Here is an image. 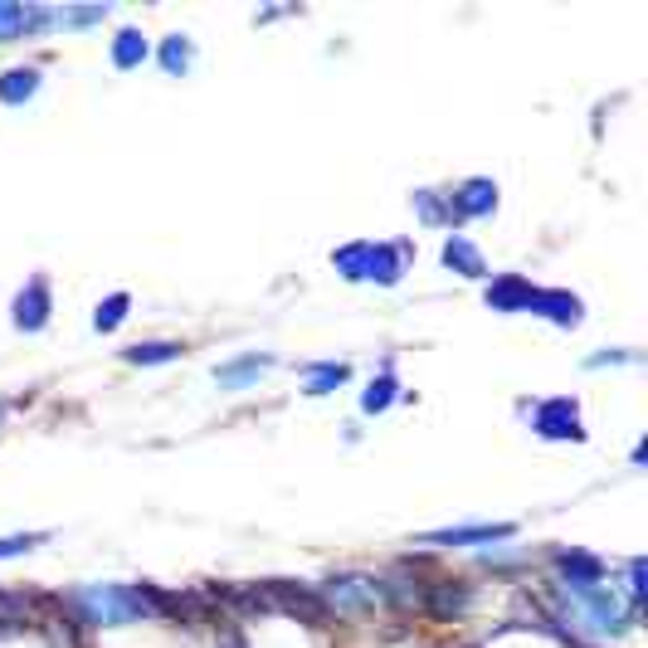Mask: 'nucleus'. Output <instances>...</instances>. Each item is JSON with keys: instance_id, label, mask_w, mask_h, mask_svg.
<instances>
[{"instance_id": "obj_1", "label": "nucleus", "mask_w": 648, "mask_h": 648, "mask_svg": "<svg viewBox=\"0 0 648 648\" xmlns=\"http://www.w3.org/2000/svg\"><path fill=\"white\" fill-rule=\"evenodd\" d=\"M78 605L93 614V624H132L142 614H156V600H147L142 590H127V585H88L78 595Z\"/></svg>"}, {"instance_id": "obj_2", "label": "nucleus", "mask_w": 648, "mask_h": 648, "mask_svg": "<svg viewBox=\"0 0 648 648\" xmlns=\"http://www.w3.org/2000/svg\"><path fill=\"white\" fill-rule=\"evenodd\" d=\"M337 268L346 278H381V283H395L400 278V249H376V244H351L337 254Z\"/></svg>"}, {"instance_id": "obj_3", "label": "nucleus", "mask_w": 648, "mask_h": 648, "mask_svg": "<svg viewBox=\"0 0 648 648\" xmlns=\"http://www.w3.org/2000/svg\"><path fill=\"white\" fill-rule=\"evenodd\" d=\"M536 429H541L546 439H580V415H575L571 400H551V405H541Z\"/></svg>"}, {"instance_id": "obj_4", "label": "nucleus", "mask_w": 648, "mask_h": 648, "mask_svg": "<svg viewBox=\"0 0 648 648\" xmlns=\"http://www.w3.org/2000/svg\"><path fill=\"white\" fill-rule=\"evenodd\" d=\"M517 532V527H454V532H429L424 541L429 546H473V541H507V536Z\"/></svg>"}, {"instance_id": "obj_5", "label": "nucleus", "mask_w": 648, "mask_h": 648, "mask_svg": "<svg viewBox=\"0 0 648 648\" xmlns=\"http://www.w3.org/2000/svg\"><path fill=\"white\" fill-rule=\"evenodd\" d=\"M54 10H30V5H0V39H20L35 25H49Z\"/></svg>"}, {"instance_id": "obj_6", "label": "nucleus", "mask_w": 648, "mask_h": 648, "mask_svg": "<svg viewBox=\"0 0 648 648\" xmlns=\"http://www.w3.org/2000/svg\"><path fill=\"white\" fill-rule=\"evenodd\" d=\"M327 600L351 610V605H376V600H381V590H376L371 580H356V575H346V580H332V585H327Z\"/></svg>"}, {"instance_id": "obj_7", "label": "nucleus", "mask_w": 648, "mask_h": 648, "mask_svg": "<svg viewBox=\"0 0 648 648\" xmlns=\"http://www.w3.org/2000/svg\"><path fill=\"white\" fill-rule=\"evenodd\" d=\"M44 317H49L44 283H30V293H20V303H15V322H20L25 332H39V327H44Z\"/></svg>"}, {"instance_id": "obj_8", "label": "nucleus", "mask_w": 648, "mask_h": 648, "mask_svg": "<svg viewBox=\"0 0 648 648\" xmlns=\"http://www.w3.org/2000/svg\"><path fill=\"white\" fill-rule=\"evenodd\" d=\"M264 371H268V356H244V361H229V366H220V371H215V381L225 385V390H239V385L259 381Z\"/></svg>"}, {"instance_id": "obj_9", "label": "nucleus", "mask_w": 648, "mask_h": 648, "mask_svg": "<svg viewBox=\"0 0 648 648\" xmlns=\"http://www.w3.org/2000/svg\"><path fill=\"white\" fill-rule=\"evenodd\" d=\"M536 288H527L522 278H502L497 288H488V303L497 307V312H512V307H532Z\"/></svg>"}, {"instance_id": "obj_10", "label": "nucleus", "mask_w": 648, "mask_h": 648, "mask_svg": "<svg viewBox=\"0 0 648 648\" xmlns=\"http://www.w3.org/2000/svg\"><path fill=\"white\" fill-rule=\"evenodd\" d=\"M35 88H39L35 69H10V74L0 78V98L5 103H25V98H35Z\"/></svg>"}, {"instance_id": "obj_11", "label": "nucleus", "mask_w": 648, "mask_h": 648, "mask_svg": "<svg viewBox=\"0 0 648 648\" xmlns=\"http://www.w3.org/2000/svg\"><path fill=\"white\" fill-rule=\"evenodd\" d=\"M142 59H147V39L137 35V30H122L113 44V64L117 69H137Z\"/></svg>"}, {"instance_id": "obj_12", "label": "nucleus", "mask_w": 648, "mask_h": 648, "mask_svg": "<svg viewBox=\"0 0 648 648\" xmlns=\"http://www.w3.org/2000/svg\"><path fill=\"white\" fill-rule=\"evenodd\" d=\"M493 186L488 181H468L463 186V200H458V215H483V210H493Z\"/></svg>"}, {"instance_id": "obj_13", "label": "nucleus", "mask_w": 648, "mask_h": 648, "mask_svg": "<svg viewBox=\"0 0 648 648\" xmlns=\"http://www.w3.org/2000/svg\"><path fill=\"white\" fill-rule=\"evenodd\" d=\"M444 264H449V268H463L468 278H483V259H478V254H473L463 239H449V244H444Z\"/></svg>"}, {"instance_id": "obj_14", "label": "nucleus", "mask_w": 648, "mask_h": 648, "mask_svg": "<svg viewBox=\"0 0 648 648\" xmlns=\"http://www.w3.org/2000/svg\"><path fill=\"white\" fill-rule=\"evenodd\" d=\"M181 346H171V342H147V346H127V361L132 366H156V361H171Z\"/></svg>"}, {"instance_id": "obj_15", "label": "nucleus", "mask_w": 648, "mask_h": 648, "mask_svg": "<svg viewBox=\"0 0 648 648\" xmlns=\"http://www.w3.org/2000/svg\"><path fill=\"white\" fill-rule=\"evenodd\" d=\"M161 64H166V74H186V69H191V44L181 35L166 39V44H161Z\"/></svg>"}, {"instance_id": "obj_16", "label": "nucleus", "mask_w": 648, "mask_h": 648, "mask_svg": "<svg viewBox=\"0 0 648 648\" xmlns=\"http://www.w3.org/2000/svg\"><path fill=\"white\" fill-rule=\"evenodd\" d=\"M342 381H346V366L327 361V366H317V371H312V385H307V390H312V395H327L332 385H342Z\"/></svg>"}, {"instance_id": "obj_17", "label": "nucleus", "mask_w": 648, "mask_h": 648, "mask_svg": "<svg viewBox=\"0 0 648 648\" xmlns=\"http://www.w3.org/2000/svg\"><path fill=\"white\" fill-rule=\"evenodd\" d=\"M122 317H127V298L117 293V298H108V303L98 307V317H93V327H98V332H113V327H117V322H122Z\"/></svg>"}, {"instance_id": "obj_18", "label": "nucleus", "mask_w": 648, "mask_h": 648, "mask_svg": "<svg viewBox=\"0 0 648 648\" xmlns=\"http://www.w3.org/2000/svg\"><path fill=\"white\" fill-rule=\"evenodd\" d=\"M390 400H395V381L385 376L381 385H371V390H366V400H361V405H366V410H385Z\"/></svg>"}, {"instance_id": "obj_19", "label": "nucleus", "mask_w": 648, "mask_h": 648, "mask_svg": "<svg viewBox=\"0 0 648 648\" xmlns=\"http://www.w3.org/2000/svg\"><path fill=\"white\" fill-rule=\"evenodd\" d=\"M35 541L39 536H5V541H0V556H20V551H30Z\"/></svg>"}]
</instances>
